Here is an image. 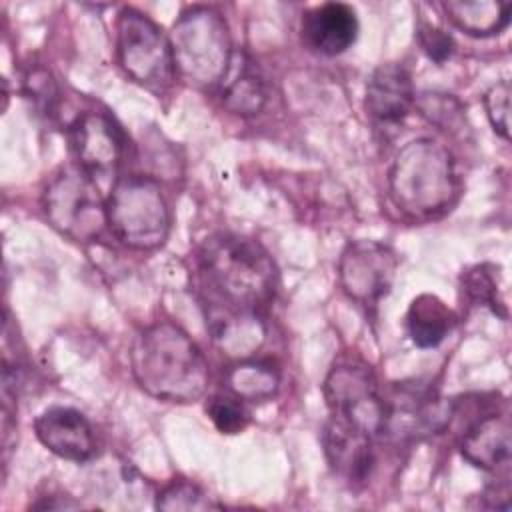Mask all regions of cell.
Masks as SVG:
<instances>
[{
    "label": "cell",
    "instance_id": "6da1fadb",
    "mask_svg": "<svg viewBox=\"0 0 512 512\" xmlns=\"http://www.w3.org/2000/svg\"><path fill=\"white\" fill-rule=\"evenodd\" d=\"M202 306L262 314L272 302L278 272L270 254L238 234H214L196 254Z\"/></svg>",
    "mask_w": 512,
    "mask_h": 512
},
{
    "label": "cell",
    "instance_id": "7a4b0ae2",
    "mask_svg": "<svg viewBox=\"0 0 512 512\" xmlns=\"http://www.w3.org/2000/svg\"><path fill=\"white\" fill-rule=\"evenodd\" d=\"M130 366L144 392L166 402H194L208 388V362L176 324L158 322L132 342Z\"/></svg>",
    "mask_w": 512,
    "mask_h": 512
},
{
    "label": "cell",
    "instance_id": "3957f363",
    "mask_svg": "<svg viewBox=\"0 0 512 512\" xmlns=\"http://www.w3.org/2000/svg\"><path fill=\"white\" fill-rule=\"evenodd\" d=\"M394 206L410 218L428 220L444 214L460 194V180L448 148L432 138L408 142L388 172Z\"/></svg>",
    "mask_w": 512,
    "mask_h": 512
},
{
    "label": "cell",
    "instance_id": "277c9868",
    "mask_svg": "<svg viewBox=\"0 0 512 512\" xmlns=\"http://www.w3.org/2000/svg\"><path fill=\"white\" fill-rule=\"evenodd\" d=\"M170 46L176 72L188 82L210 88L224 82L232 64L226 20L212 8L194 6L172 26Z\"/></svg>",
    "mask_w": 512,
    "mask_h": 512
},
{
    "label": "cell",
    "instance_id": "5b68a950",
    "mask_svg": "<svg viewBox=\"0 0 512 512\" xmlns=\"http://www.w3.org/2000/svg\"><path fill=\"white\" fill-rule=\"evenodd\" d=\"M108 226L114 236L134 250L160 246L170 230V210L160 184L142 174L116 178L106 200Z\"/></svg>",
    "mask_w": 512,
    "mask_h": 512
},
{
    "label": "cell",
    "instance_id": "8992f818",
    "mask_svg": "<svg viewBox=\"0 0 512 512\" xmlns=\"http://www.w3.org/2000/svg\"><path fill=\"white\" fill-rule=\"evenodd\" d=\"M42 206L48 222L74 242L96 240L108 224L106 200L80 166H66L48 182Z\"/></svg>",
    "mask_w": 512,
    "mask_h": 512
},
{
    "label": "cell",
    "instance_id": "52a82bcc",
    "mask_svg": "<svg viewBox=\"0 0 512 512\" xmlns=\"http://www.w3.org/2000/svg\"><path fill=\"white\" fill-rule=\"evenodd\" d=\"M116 50L122 70L150 90H164L174 80L170 36L146 14L124 8L116 22Z\"/></svg>",
    "mask_w": 512,
    "mask_h": 512
},
{
    "label": "cell",
    "instance_id": "ba28073f",
    "mask_svg": "<svg viewBox=\"0 0 512 512\" xmlns=\"http://www.w3.org/2000/svg\"><path fill=\"white\" fill-rule=\"evenodd\" d=\"M330 416L346 420L370 436L382 434L384 398L372 368L360 358H340L324 380Z\"/></svg>",
    "mask_w": 512,
    "mask_h": 512
},
{
    "label": "cell",
    "instance_id": "9c48e42d",
    "mask_svg": "<svg viewBox=\"0 0 512 512\" xmlns=\"http://www.w3.org/2000/svg\"><path fill=\"white\" fill-rule=\"evenodd\" d=\"M384 398L382 434L398 440H422L442 432L454 416L452 400L420 382L396 384Z\"/></svg>",
    "mask_w": 512,
    "mask_h": 512
},
{
    "label": "cell",
    "instance_id": "30bf717a",
    "mask_svg": "<svg viewBox=\"0 0 512 512\" xmlns=\"http://www.w3.org/2000/svg\"><path fill=\"white\" fill-rule=\"evenodd\" d=\"M396 254L376 240L350 242L338 262L344 292L362 306H376L392 288L396 274Z\"/></svg>",
    "mask_w": 512,
    "mask_h": 512
},
{
    "label": "cell",
    "instance_id": "8fae6325",
    "mask_svg": "<svg viewBox=\"0 0 512 512\" xmlns=\"http://www.w3.org/2000/svg\"><path fill=\"white\" fill-rule=\"evenodd\" d=\"M68 138L78 166L92 178L114 174L126 150L124 132L106 112L90 110L76 116Z\"/></svg>",
    "mask_w": 512,
    "mask_h": 512
},
{
    "label": "cell",
    "instance_id": "7c38bea8",
    "mask_svg": "<svg viewBox=\"0 0 512 512\" xmlns=\"http://www.w3.org/2000/svg\"><path fill=\"white\" fill-rule=\"evenodd\" d=\"M34 432L42 446L64 460L86 462L94 454L92 426L88 418L74 408H46L34 420Z\"/></svg>",
    "mask_w": 512,
    "mask_h": 512
},
{
    "label": "cell",
    "instance_id": "4fadbf2b",
    "mask_svg": "<svg viewBox=\"0 0 512 512\" xmlns=\"http://www.w3.org/2000/svg\"><path fill=\"white\" fill-rule=\"evenodd\" d=\"M322 442L326 460L334 474L352 484L368 478L374 464V436L346 420L330 416Z\"/></svg>",
    "mask_w": 512,
    "mask_h": 512
},
{
    "label": "cell",
    "instance_id": "5bb4252c",
    "mask_svg": "<svg viewBox=\"0 0 512 512\" xmlns=\"http://www.w3.org/2000/svg\"><path fill=\"white\" fill-rule=\"evenodd\" d=\"M302 44L322 56L346 52L358 36V18L352 6L326 2L310 8L300 22Z\"/></svg>",
    "mask_w": 512,
    "mask_h": 512
},
{
    "label": "cell",
    "instance_id": "9a60e30c",
    "mask_svg": "<svg viewBox=\"0 0 512 512\" xmlns=\"http://www.w3.org/2000/svg\"><path fill=\"white\" fill-rule=\"evenodd\" d=\"M416 102L412 76L398 62L380 64L366 84V112L378 126H396Z\"/></svg>",
    "mask_w": 512,
    "mask_h": 512
},
{
    "label": "cell",
    "instance_id": "2e32d148",
    "mask_svg": "<svg viewBox=\"0 0 512 512\" xmlns=\"http://www.w3.org/2000/svg\"><path fill=\"white\" fill-rule=\"evenodd\" d=\"M206 328L214 344L230 358L252 356L266 338L262 314L202 306Z\"/></svg>",
    "mask_w": 512,
    "mask_h": 512
},
{
    "label": "cell",
    "instance_id": "e0dca14e",
    "mask_svg": "<svg viewBox=\"0 0 512 512\" xmlns=\"http://www.w3.org/2000/svg\"><path fill=\"white\" fill-rule=\"evenodd\" d=\"M460 454L476 468L498 470L510 462V416L488 412L478 418L460 440Z\"/></svg>",
    "mask_w": 512,
    "mask_h": 512
},
{
    "label": "cell",
    "instance_id": "ac0fdd59",
    "mask_svg": "<svg viewBox=\"0 0 512 512\" xmlns=\"http://www.w3.org/2000/svg\"><path fill=\"white\" fill-rule=\"evenodd\" d=\"M454 324L452 310L434 294H420L406 312V330L418 348H436Z\"/></svg>",
    "mask_w": 512,
    "mask_h": 512
},
{
    "label": "cell",
    "instance_id": "d6986e66",
    "mask_svg": "<svg viewBox=\"0 0 512 512\" xmlns=\"http://www.w3.org/2000/svg\"><path fill=\"white\" fill-rule=\"evenodd\" d=\"M268 98L266 84L262 76L250 66V62L232 56L230 70L222 82V102L224 106L240 116L258 114Z\"/></svg>",
    "mask_w": 512,
    "mask_h": 512
},
{
    "label": "cell",
    "instance_id": "ffe728a7",
    "mask_svg": "<svg viewBox=\"0 0 512 512\" xmlns=\"http://www.w3.org/2000/svg\"><path fill=\"white\" fill-rule=\"evenodd\" d=\"M450 22L470 36L500 34L510 22V4L476 0V2H444Z\"/></svg>",
    "mask_w": 512,
    "mask_h": 512
},
{
    "label": "cell",
    "instance_id": "44dd1931",
    "mask_svg": "<svg viewBox=\"0 0 512 512\" xmlns=\"http://www.w3.org/2000/svg\"><path fill=\"white\" fill-rule=\"evenodd\" d=\"M280 384L278 372L272 368V364L256 362V360H244L236 366H232L226 374V388L230 394L238 396L244 402H256L266 400L276 394Z\"/></svg>",
    "mask_w": 512,
    "mask_h": 512
},
{
    "label": "cell",
    "instance_id": "7402d4cb",
    "mask_svg": "<svg viewBox=\"0 0 512 512\" xmlns=\"http://www.w3.org/2000/svg\"><path fill=\"white\" fill-rule=\"evenodd\" d=\"M464 292L472 304L488 306L494 314L506 318V304L500 296L498 274H494V266L480 264L468 270L464 276Z\"/></svg>",
    "mask_w": 512,
    "mask_h": 512
},
{
    "label": "cell",
    "instance_id": "603a6c76",
    "mask_svg": "<svg viewBox=\"0 0 512 512\" xmlns=\"http://www.w3.org/2000/svg\"><path fill=\"white\" fill-rule=\"evenodd\" d=\"M156 508L166 512H192V510H214L220 508L200 486L188 480L170 482L156 498Z\"/></svg>",
    "mask_w": 512,
    "mask_h": 512
},
{
    "label": "cell",
    "instance_id": "cb8c5ba5",
    "mask_svg": "<svg viewBox=\"0 0 512 512\" xmlns=\"http://www.w3.org/2000/svg\"><path fill=\"white\" fill-rule=\"evenodd\" d=\"M206 414L222 434H238L250 422V412L244 400L230 392L214 394L212 398H208Z\"/></svg>",
    "mask_w": 512,
    "mask_h": 512
},
{
    "label": "cell",
    "instance_id": "d4e9b609",
    "mask_svg": "<svg viewBox=\"0 0 512 512\" xmlns=\"http://www.w3.org/2000/svg\"><path fill=\"white\" fill-rule=\"evenodd\" d=\"M24 94L40 114L52 116L56 112L60 92H58V84H56L54 76L46 68L36 66L26 72Z\"/></svg>",
    "mask_w": 512,
    "mask_h": 512
},
{
    "label": "cell",
    "instance_id": "484cf974",
    "mask_svg": "<svg viewBox=\"0 0 512 512\" xmlns=\"http://www.w3.org/2000/svg\"><path fill=\"white\" fill-rule=\"evenodd\" d=\"M484 108L492 128L502 136L510 138V84L506 80L494 84L484 96Z\"/></svg>",
    "mask_w": 512,
    "mask_h": 512
},
{
    "label": "cell",
    "instance_id": "4316f807",
    "mask_svg": "<svg viewBox=\"0 0 512 512\" xmlns=\"http://www.w3.org/2000/svg\"><path fill=\"white\" fill-rule=\"evenodd\" d=\"M416 36H418V44L422 46L426 56L438 64L446 62L454 52V40L450 38V34H446L444 30H440L428 22L418 24Z\"/></svg>",
    "mask_w": 512,
    "mask_h": 512
}]
</instances>
